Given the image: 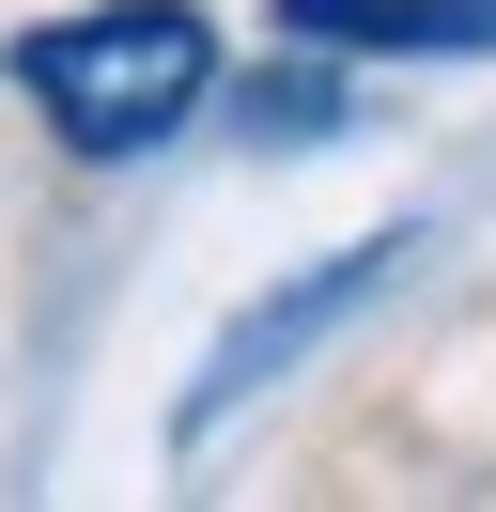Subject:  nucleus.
Segmentation results:
<instances>
[{"instance_id":"2","label":"nucleus","mask_w":496,"mask_h":512,"mask_svg":"<svg viewBox=\"0 0 496 512\" xmlns=\"http://www.w3.org/2000/svg\"><path fill=\"white\" fill-rule=\"evenodd\" d=\"M403 249H419V233L388 218V233H357V249H341V264H310L295 295H264V311H248L233 342H217V373H202V388H186V404H171V435H217V419H233V404H248V388H264V373H279V357H295V342H326V326L357 311V295L388 280Z\"/></svg>"},{"instance_id":"4","label":"nucleus","mask_w":496,"mask_h":512,"mask_svg":"<svg viewBox=\"0 0 496 512\" xmlns=\"http://www.w3.org/2000/svg\"><path fill=\"white\" fill-rule=\"evenodd\" d=\"M248 125H264V140H326V125H341V47H310V63L248 78Z\"/></svg>"},{"instance_id":"3","label":"nucleus","mask_w":496,"mask_h":512,"mask_svg":"<svg viewBox=\"0 0 496 512\" xmlns=\"http://www.w3.org/2000/svg\"><path fill=\"white\" fill-rule=\"evenodd\" d=\"M279 47H388V63H481L496 0H279Z\"/></svg>"},{"instance_id":"1","label":"nucleus","mask_w":496,"mask_h":512,"mask_svg":"<svg viewBox=\"0 0 496 512\" xmlns=\"http://www.w3.org/2000/svg\"><path fill=\"white\" fill-rule=\"evenodd\" d=\"M16 94L47 109L62 156H155L171 125H202L217 32H202V0H93V16L16 32Z\"/></svg>"}]
</instances>
